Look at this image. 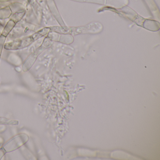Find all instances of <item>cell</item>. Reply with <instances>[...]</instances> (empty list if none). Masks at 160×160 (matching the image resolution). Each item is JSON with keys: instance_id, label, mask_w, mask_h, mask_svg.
<instances>
[{"instance_id": "cell-1", "label": "cell", "mask_w": 160, "mask_h": 160, "mask_svg": "<svg viewBox=\"0 0 160 160\" xmlns=\"http://www.w3.org/2000/svg\"><path fill=\"white\" fill-rule=\"evenodd\" d=\"M34 42L31 36L18 39L10 42L4 44L5 49L9 50H20L27 48Z\"/></svg>"}, {"instance_id": "cell-2", "label": "cell", "mask_w": 160, "mask_h": 160, "mask_svg": "<svg viewBox=\"0 0 160 160\" xmlns=\"http://www.w3.org/2000/svg\"><path fill=\"white\" fill-rule=\"evenodd\" d=\"M9 6L12 11V13L26 11L25 6L23 4L19 2H13L9 4Z\"/></svg>"}, {"instance_id": "cell-3", "label": "cell", "mask_w": 160, "mask_h": 160, "mask_svg": "<svg viewBox=\"0 0 160 160\" xmlns=\"http://www.w3.org/2000/svg\"><path fill=\"white\" fill-rule=\"evenodd\" d=\"M16 25V24L14 21L10 19L3 28V30L2 32V35L7 37L15 27Z\"/></svg>"}, {"instance_id": "cell-4", "label": "cell", "mask_w": 160, "mask_h": 160, "mask_svg": "<svg viewBox=\"0 0 160 160\" xmlns=\"http://www.w3.org/2000/svg\"><path fill=\"white\" fill-rule=\"evenodd\" d=\"M12 12L9 6L0 9V20H5L10 18Z\"/></svg>"}, {"instance_id": "cell-5", "label": "cell", "mask_w": 160, "mask_h": 160, "mask_svg": "<svg viewBox=\"0 0 160 160\" xmlns=\"http://www.w3.org/2000/svg\"><path fill=\"white\" fill-rule=\"evenodd\" d=\"M49 30L50 29L49 28H43L31 35L32 37L34 42H35L48 34Z\"/></svg>"}, {"instance_id": "cell-6", "label": "cell", "mask_w": 160, "mask_h": 160, "mask_svg": "<svg viewBox=\"0 0 160 160\" xmlns=\"http://www.w3.org/2000/svg\"><path fill=\"white\" fill-rule=\"evenodd\" d=\"M26 11H25V12L12 13V15L10 17V19L12 20L17 24L22 20V18H24V16L26 14Z\"/></svg>"}, {"instance_id": "cell-7", "label": "cell", "mask_w": 160, "mask_h": 160, "mask_svg": "<svg viewBox=\"0 0 160 160\" xmlns=\"http://www.w3.org/2000/svg\"><path fill=\"white\" fill-rule=\"evenodd\" d=\"M6 37L1 34L0 35V55L1 54L2 48L4 47Z\"/></svg>"}, {"instance_id": "cell-8", "label": "cell", "mask_w": 160, "mask_h": 160, "mask_svg": "<svg viewBox=\"0 0 160 160\" xmlns=\"http://www.w3.org/2000/svg\"><path fill=\"white\" fill-rule=\"evenodd\" d=\"M14 0H0V2H4V3H8Z\"/></svg>"}, {"instance_id": "cell-9", "label": "cell", "mask_w": 160, "mask_h": 160, "mask_svg": "<svg viewBox=\"0 0 160 160\" xmlns=\"http://www.w3.org/2000/svg\"><path fill=\"white\" fill-rule=\"evenodd\" d=\"M3 28H4V27L2 26V25L0 24V34H2V30H3Z\"/></svg>"}]
</instances>
